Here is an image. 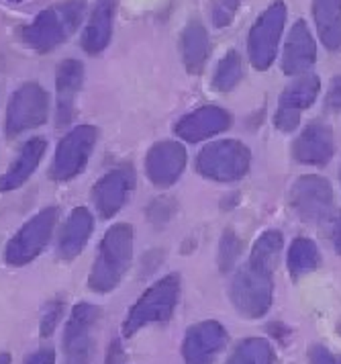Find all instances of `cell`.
<instances>
[{"mask_svg": "<svg viewBox=\"0 0 341 364\" xmlns=\"http://www.w3.org/2000/svg\"><path fill=\"white\" fill-rule=\"evenodd\" d=\"M86 13V0H65L41 11L31 25L23 27L21 37L27 48L35 51H51L62 46L80 27Z\"/></svg>", "mask_w": 341, "mask_h": 364, "instance_id": "1", "label": "cell"}, {"mask_svg": "<svg viewBox=\"0 0 341 364\" xmlns=\"http://www.w3.org/2000/svg\"><path fill=\"white\" fill-rule=\"evenodd\" d=\"M133 258V228L117 223L104 233L94 266L88 277V287L94 293H111L127 274Z\"/></svg>", "mask_w": 341, "mask_h": 364, "instance_id": "2", "label": "cell"}, {"mask_svg": "<svg viewBox=\"0 0 341 364\" xmlns=\"http://www.w3.org/2000/svg\"><path fill=\"white\" fill-rule=\"evenodd\" d=\"M180 299V277L168 274L158 282H153L141 297L135 301L123 323V336L131 338L139 330L151 323L168 321Z\"/></svg>", "mask_w": 341, "mask_h": 364, "instance_id": "3", "label": "cell"}, {"mask_svg": "<svg viewBox=\"0 0 341 364\" xmlns=\"http://www.w3.org/2000/svg\"><path fill=\"white\" fill-rule=\"evenodd\" d=\"M272 270L247 262L237 270L229 287V297L235 309L247 319H258L268 314L274 299V282Z\"/></svg>", "mask_w": 341, "mask_h": 364, "instance_id": "4", "label": "cell"}, {"mask_svg": "<svg viewBox=\"0 0 341 364\" xmlns=\"http://www.w3.org/2000/svg\"><path fill=\"white\" fill-rule=\"evenodd\" d=\"M251 164L249 148L237 139H221L200 149L196 170L200 176L215 182H233L244 178Z\"/></svg>", "mask_w": 341, "mask_h": 364, "instance_id": "5", "label": "cell"}, {"mask_svg": "<svg viewBox=\"0 0 341 364\" xmlns=\"http://www.w3.org/2000/svg\"><path fill=\"white\" fill-rule=\"evenodd\" d=\"M284 23H286V4L282 0H274L251 25L247 35V55L256 70L266 72L274 64Z\"/></svg>", "mask_w": 341, "mask_h": 364, "instance_id": "6", "label": "cell"}, {"mask_svg": "<svg viewBox=\"0 0 341 364\" xmlns=\"http://www.w3.org/2000/svg\"><path fill=\"white\" fill-rule=\"evenodd\" d=\"M60 211L55 207H48L31 217L6 244L4 260L11 266H25L33 262L49 244Z\"/></svg>", "mask_w": 341, "mask_h": 364, "instance_id": "7", "label": "cell"}, {"mask_svg": "<svg viewBox=\"0 0 341 364\" xmlns=\"http://www.w3.org/2000/svg\"><path fill=\"white\" fill-rule=\"evenodd\" d=\"M97 141L98 129L92 125H80L64 135V139L55 149L49 176L58 182L76 178L80 172H84Z\"/></svg>", "mask_w": 341, "mask_h": 364, "instance_id": "8", "label": "cell"}, {"mask_svg": "<svg viewBox=\"0 0 341 364\" xmlns=\"http://www.w3.org/2000/svg\"><path fill=\"white\" fill-rule=\"evenodd\" d=\"M48 113L49 97L43 86L37 82L23 84L9 100L4 129L9 135H21L37 129L48 121Z\"/></svg>", "mask_w": 341, "mask_h": 364, "instance_id": "9", "label": "cell"}, {"mask_svg": "<svg viewBox=\"0 0 341 364\" xmlns=\"http://www.w3.org/2000/svg\"><path fill=\"white\" fill-rule=\"evenodd\" d=\"M100 321V307L78 303L65 323V364H90L94 350V328Z\"/></svg>", "mask_w": 341, "mask_h": 364, "instance_id": "10", "label": "cell"}, {"mask_svg": "<svg viewBox=\"0 0 341 364\" xmlns=\"http://www.w3.org/2000/svg\"><path fill=\"white\" fill-rule=\"evenodd\" d=\"M291 207L305 223H323L333 211V188L317 174L301 176L291 188Z\"/></svg>", "mask_w": 341, "mask_h": 364, "instance_id": "11", "label": "cell"}, {"mask_svg": "<svg viewBox=\"0 0 341 364\" xmlns=\"http://www.w3.org/2000/svg\"><path fill=\"white\" fill-rule=\"evenodd\" d=\"M321 92V80L315 74H303L291 82L280 95L278 109L274 113L276 129L284 133L294 132L301 123V115L313 107Z\"/></svg>", "mask_w": 341, "mask_h": 364, "instance_id": "12", "label": "cell"}, {"mask_svg": "<svg viewBox=\"0 0 341 364\" xmlns=\"http://www.w3.org/2000/svg\"><path fill=\"white\" fill-rule=\"evenodd\" d=\"M133 188H135V170L131 166H119L107 172L92 188V199L97 205L98 215L102 219H111L117 215L125 207Z\"/></svg>", "mask_w": 341, "mask_h": 364, "instance_id": "13", "label": "cell"}, {"mask_svg": "<svg viewBox=\"0 0 341 364\" xmlns=\"http://www.w3.org/2000/svg\"><path fill=\"white\" fill-rule=\"evenodd\" d=\"M227 344V331L219 321H200L188 328L182 342V358L186 364H212Z\"/></svg>", "mask_w": 341, "mask_h": 364, "instance_id": "14", "label": "cell"}, {"mask_svg": "<svg viewBox=\"0 0 341 364\" xmlns=\"http://www.w3.org/2000/svg\"><path fill=\"white\" fill-rule=\"evenodd\" d=\"M186 168V149L178 141H158L147 151V178L156 186H172Z\"/></svg>", "mask_w": 341, "mask_h": 364, "instance_id": "15", "label": "cell"}, {"mask_svg": "<svg viewBox=\"0 0 341 364\" xmlns=\"http://www.w3.org/2000/svg\"><path fill=\"white\" fill-rule=\"evenodd\" d=\"M229 127H231V115L227 111L217 105H207L182 117L174 125V133L188 144H198L212 135L227 132Z\"/></svg>", "mask_w": 341, "mask_h": 364, "instance_id": "16", "label": "cell"}, {"mask_svg": "<svg viewBox=\"0 0 341 364\" xmlns=\"http://www.w3.org/2000/svg\"><path fill=\"white\" fill-rule=\"evenodd\" d=\"M335 154V139L331 127L323 121H313L294 139L293 156L296 162L309 166H325Z\"/></svg>", "mask_w": 341, "mask_h": 364, "instance_id": "17", "label": "cell"}, {"mask_svg": "<svg viewBox=\"0 0 341 364\" xmlns=\"http://www.w3.org/2000/svg\"><path fill=\"white\" fill-rule=\"evenodd\" d=\"M317 60V46L310 35L309 25L298 18L288 31L284 53H282V70L288 76L305 74Z\"/></svg>", "mask_w": 341, "mask_h": 364, "instance_id": "18", "label": "cell"}, {"mask_svg": "<svg viewBox=\"0 0 341 364\" xmlns=\"http://www.w3.org/2000/svg\"><path fill=\"white\" fill-rule=\"evenodd\" d=\"M84 82V66L78 60H64L58 66L55 92H58V125H67L76 115V97Z\"/></svg>", "mask_w": 341, "mask_h": 364, "instance_id": "19", "label": "cell"}, {"mask_svg": "<svg viewBox=\"0 0 341 364\" xmlns=\"http://www.w3.org/2000/svg\"><path fill=\"white\" fill-rule=\"evenodd\" d=\"M113 18L114 0H98L82 33V50L90 55H97L107 50L113 37Z\"/></svg>", "mask_w": 341, "mask_h": 364, "instance_id": "20", "label": "cell"}, {"mask_svg": "<svg viewBox=\"0 0 341 364\" xmlns=\"http://www.w3.org/2000/svg\"><path fill=\"white\" fill-rule=\"evenodd\" d=\"M48 144L41 137H33L23 148L21 154L16 156V160L9 166V170L0 176V193H9L15 191L18 186H23L25 182L33 176V172L37 170L39 162L45 156Z\"/></svg>", "mask_w": 341, "mask_h": 364, "instance_id": "21", "label": "cell"}, {"mask_svg": "<svg viewBox=\"0 0 341 364\" xmlns=\"http://www.w3.org/2000/svg\"><path fill=\"white\" fill-rule=\"evenodd\" d=\"M180 51H182V62L190 74H200L205 70L211 53V41L207 27L198 18L188 21V25L184 27L180 35Z\"/></svg>", "mask_w": 341, "mask_h": 364, "instance_id": "22", "label": "cell"}, {"mask_svg": "<svg viewBox=\"0 0 341 364\" xmlns=\"http://www.w3.org/2000/svg\"><path fill=\"white\" fill-rule=\"evenodd\" d=\"M94 230V217L86 207H76L64 225V232L60 237V258L74 260L80 256L84 246L88 244Z\"/></svg>", "mask_w": 341, "mask_h": 364, "instance_id": "23", "label": "cell"}, {"mask_svg": "<svg viewBox=\"0 0 341 364\" xmlns=\"http://www.w3.org/2000/svg\"><path fill=\"white\" fill-rule=\"evenodd\" d=\"M313 18L321 43L329 51L341 48V0H313Z\"/></svg>", "mask_w": 341, "mask_h": 364, "instance_id": "24", "label": "cell"}, {"mask_svg": "<svg viewBox=\"0 0 341 364\" xmlns=\"http://www.w3.org/2000/svg\"><path fill=\"white\" fill-rule=\"evenodd\" d=\"M321 266V254L309 237H296L288 250V272L293 279H303Z\"/></svg>", "mask_w": 341, "mask_h": 364, "instance_id": "25", "label": "cell"}, {"mask_svg": "<svg viewBox=\"0 0 341 364\" xmlns=\"http://www.w3.org/2000/svg\"><path fill=\"white\" fill-rule=\"evenodd\" d=\"M225 364H276V352L264 338H247L233 348Z\"/></svg>", "mask_w": 341, "mask_h": 364, "instance_id": "26", "label": "cell"}, {"mask_svg": "<svg viewBox=\"0 0 341 364\" xmlns=\"http://www.w3.org/2000/svg\"><path fill=\"white\" fill-rule=\"evenodd\" d=\"M244 80V60L235 50H229L215 68L212 88L217 92H231Z\"/></svg>", "mask_w": 341, "mask_h": 364, "instance_id": "27", "label": "cell"}, {"mask_svg": "<svg viewBox=\"0 0 341 364\" xmlns=\"http://www.w3.org/2000/svg\"><path fill=\"white\" fill-rule=\"evenodd\" d=\"M280 250H282V233L278 232V230H268V232H264L256 240L247 262L274 272L278 258H280Z\"/></svg>", "mask_w": 341, "mask_h": 364, "instance_id": "28", "label": "cell"}, {"mask_svg": "<svg viewBox=\"0 0 341 364\" xmlns=\"http://www.w3.org/2000/svg\"><path fill=\"white\" fill-rule=\"evenodd\" d=\"M242 250H244V242L235 235V232L227 230V232L223 233L221 244H219V266H221L223 272L231 270L233 264L239 260Z\"/></svg>", "mask_w": 341, "mask_h": 364, "instance_id": "29", "label": "cell"}, {"mask_svg": "<svg viewBox=\"0 0 341 364\" xmlns=\"http://www.w3.org/2000/svg\"><path fill=\"white\" fill-rule=\"evenodd\" d=\"M239 4H242V0H209L212 25L217 29L229 27L239 11Z\"/></svg>", "mask_w": 341, "mask_h": 364, "instance_id": "30", "label": "cell"}, {"mask_svg": "<svg viewBox=\"0 0 341 364\" xmlns=\"http://www.w3.org/2000/svg\"><path fill=\"white\" fill-rule=\"evenodd\" d=\"M62 315H64V303L62 301H51L43 317H41V336L43 338H48L55 331V328L62 321Z\"/></svg>", "mask_w": 341, "mask_h": 364, "instance_id": "31", "label": "cell"}, {"mask_svg": "<svg viewBox=\"0 0 341 364\" xmlns=\"http://www.w3.org/2000/svg\"><path fill=\"white\" fill-rule=\"evenodd\" d=\"M174 211H176L174 199H156V203L149 207V219L156 225H162V223H166L170 217L174 215Z\"/></svg>", "mask_w": 341, "mask_h": 364, "instance_id": "32", "label": "cell"}, {"mask_svg": "<svg viewBox=\"0 0 341 364\" xmlns=\"http://www.w3.org/2000/svg\"><path fill=\"white\" fill-rule=\"evenodd\" d=\"M325 111H329V113H340L341 111V74L333 76L329 86H327Z\"/></svg>", "mask_w": 341, "mask_h": 364, "instance_id": "33", "label": "cell"}, {"mask_svg": "<svg viewBox=\"0 0 341 364\" xmlns=\"http://www.w3.org/2000/svg\"><path fill=\"white\" fill-rule=\"evenodd\" d=\"M309 363L310 364H341V354L331 352L325 346H310L309 350Z\"/></svg>", "mask_w": 341, "mask_h": 364, "instance_id": "34", "label": "cell"}, {"mask_svg": "<svg viewBox=\"0 0 341 364\" xmlns=\"http://www.w3.org/2000/svg\"><path fill=\"white\" fill-rule=\"evenodd\" d=\"M23 364H55V352L51 348H41V350L33 352Z\"/></svg>", "mask_w": 341, "mask_h": 364, "instance_id": "35", "label": "cell"}, {"mask_svg": "<svg viewBox=\"0 0 341 364\" xmlns=\"http://www.w3.org/2000/svg\"><path fill=\"white\" fill-rule=\"evenodd\" d=\"M331 240H333L335 254L341 256V213L335 217V221H333V228H331Z\"/></svg>", "mask_w": 341, "mask_h": 364, "instance_id": "36", "label": "cell"}, {"mask_svg": "<svg viewBox=\"0 0 341 364\" xmlns=\"http://www.w3.org/2000/svg\"><path fill=\"white\" fill-rule=\"evenodd\" d=\"M107 364H125V360H123V350H121V344H119V342H113V344H111Z\"/></svg>", "mask_w": 341, "mask_h": 364, "instance_id": "37", "label": "cell"}, {"mask_svg": "<svg viewBox=\"0 0 341 364\" xmlns=\"http://www.w3.org/2000/svg\"><path fill=\"white\" fill-rule=\"evenodd\" d=\"M0 364H11V354L0 352Z\"/></svg>", "mask_w": 341, "mask_h": 364, "instance_id": "38", "label": "cell"}, {"mask_svg": "<svg viewBox=\"0 0 341 364\" xmlns=\"http://www.w3.org/2000/svg\"><path fill=\"white\" fill-rule=\"evenodd\" d=\"M11 2H21V0H11Z\"/></svg>", "mask_w": 341, "mask_h": 364, "instance_id": "39", "label": "cell"}, {"mask_svg": "<svg viewBox=\"0 0 341 364\" xmlns=\"http://www.w3.org/2000/svg\"><path fill=\"white\" fill-rule=\"evenodd\" d=\"M340 181H341V172H340Z\"/></svg>", "mask_w": 341, "mask_h": 364, "instance_id": "40", "label": "cell"}]
</instances>
